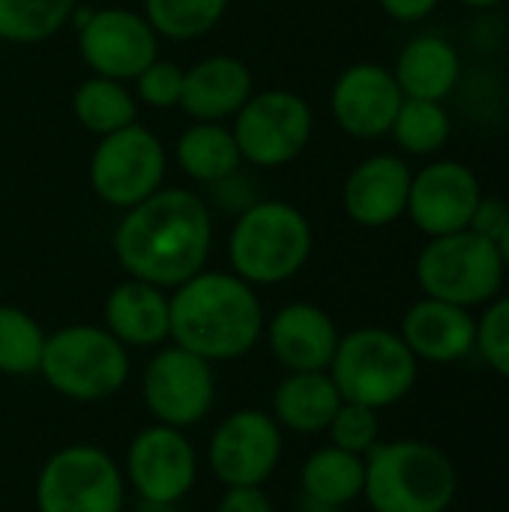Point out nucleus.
Instances as JSON below:
<instances>
[{
	"mask_svg": "<svg viewBox=\"0 0 509 512\" xmlns=\"http://www.w3.org/2000/svg\"><path fill=\"white\" fill-rule=\"evenodd\" d=\"M213 246V216L201 195L162 186L129 207L114 231V255L129 279L177 288L204 270Z\"/></svg>",
	"mask_w": 509,
	"mask_h": 512,
	"instance_id": "nucleus-1",
	"label": "nucleus"
},
{
	"mask_svg": "<svg viewBox=\"0 0 509 512\" xmlns=\"http://www.w3.org/2000/svg\"><path fill=\"white\" fill-rule=\"evenodd\" d=\"M264 306L237 273L201 270L171 294V342L210 360L246 357L264 336Z\"/></svg>",
	"mask_w": 509,
	"mask_h": 512,
	"instance_id": "nucleus-2",
	"label": "nucleus"
},
{
	"mask_svg": "<svg viewBox=\"0 0 509 512\" xmlns=\"http://www.w3.org/2000/svg\"><path fill=\"white\" fill-rule=\"evenodd\" d=\"M456 492V465L435 444L378 441L366 453L363 498L375 512H447Z\"/></svg>",
	"mask_w": 509,
	"mask_h": 512,
	"instance_id": "nucleus-3",
	"label": "nucleus"
},
{
	"mask_svg": "<svg viewBox=\"0 0 509 512\" xmlns=\"http://www.w3.org/2000/svg\"><path fill=\"white\" fill-rule=\"evenodd\" d=\"M312 255V225L288 201H255L228 237L231 273L252 288L294 279Z\"/></svg>",
	"mask_w": 509,
	"mask_h": 512,
	"instance_id": "nucleus-4",
	"label": "nucleus"
},
{
	"mask_svg": "<svg viewBox=\"0 0 509 512\" xmlns=\"http://www.w3.org/2000/svg\"><path fill=\"white\" fill-rule=\"evenodd\" d=\"M417 369L420 360L399 333L387 327H360L339 339L327 372L342 402L381 411L402 402L414 390Z\"/></svg>",
	"mask_w": 509,
	"mask_h": 512,
	"instance_id": "nucleus-5",
	"label": "nucleus"
},
{
	"mask_svg": "<svg viewBox=\"0 0 509 512\" xmlns=\"http://www.w3.org/2000/svg\"><path fill=\"white\" fill-rule=\"evenodd\" d=\"M39 375L69 402H105L129 381V351L105 327L69 324L45 339Z\"/></svg>",
	"mask_w": 509,
	"mask_h": 512,
	"instance_id": "nucleus-6",
	"label": "nucleus"
},
{
	"mask_svg": "<svg viewBox=\"0 0 509 512\" xmlns=\"http://www.w3.org/2000/svg\"><path fill=\"white\" fill-rule=\"evenodd\" d=\"M504 273L498 246L468 228L429 237L417 255V282L423 294L462 309L492 303L501 294Z\"/></svg>",
	"mask_w": 509,
	"mask_h": 512,
	"instance_id": "nucleus-7",
	"label": "nucleus"
},
{
	"mask_svg": "<svg viewBox=\"0 0 509 512\" xmlns=\"http://www.w3.org/2000/svg\"><path fill=\"white\" fill-rule=\"evenodd\" d=\"M123 468L93 444H69L45 459L36 477L39 512H123Z\"/></svg>",
	"mask_w": 509,
	"mask_h": 512,
	"instance_id": "nucleus-8",
	"label": "nucleus"
},
{
	"mask_svg": "<svg viewBox=\"0 0 509 512\" xmlns=\"http://www.w3.org/2000/svg\"><path fill=\"white\" fill-rule=\"evenodd\" d=\"M312 108L300 93L264 90L252 93L234 114V141L243 162L258 168H279L294 162L312 138Z\"/></svg>",
	"mask_w": 509,
	"mask_h": 512,
	"instance_id": "nucleus-9",
	"label": "nucleus"
},
{
	"mask_svg": "<svg viewBox=\"0 0 509 512\" xmlns=\"http://www.w3.org/2000/svg\"><path fill=\"white\" fill-rule=\"evenodd\" d=\"M168 153L162 141L141 123H129L111 135H102L90 156L93 192L120 210H129L162 189Z\"/></svg>",
	"mask_w": 509,
	"mask_h": 512,
	"instance_id": "nucleus-10",
	"label": "nucleus"
},
{
	"mask_svg": "<svg viewBox=\"0 0 509 512\" xmlns=\"http://www.w3.org/2000/svg\"><path fill=\"white\" fill-rule=\"evenodd\" d=\"M141 396L150 417L171 429H192L213 411L216 402V372L213 363L180 348H159L141 381Z\"/></svg>",
	"mask_w": 509,
	"mask_h": 512,
	"instance_id": "nucleus-11",
	"label": "nucleus"
},
{
	"mask_svg": "<svg viewBox=\"0 0 509 512\" xmlns=\"http://www.w3.org/2000/svg\"><path fill=\"white\" fill-rule=\"evenodd\" d=\"M123 480L147 507L174 510L198 480V453L183 429L153 423L132 438Z\"/></svg>",
	"mask_w": 509,
	"mask_h": 512,
	"instance_id": "nucleus-12",
	"label": "nucleus"
},
{
	"mask_svg": "<svg viewBox=\"0 0 509 512\" xmlns=\"http://www.w3.org/2000/svg\"><path fill=\"white\" fill-rule=\"evenodd\" d=\"M282 459V426L261 408H240L219 420L207 444V468L228 486H264Z\"/></svg>",
	"mask_w": 509,
	"mask_h": 512,
	"instance_id": "nucleus-13",
	"label": "nucleus"
},
{
	"mask_svg": "<svg viewBox=\"0 0 509 512\" xmlns=\"http://www.w3.org/2000/svg\"><path fill=\"white\" fill-rule=\"evenodd\" d=\"M78 48L96 75L135 81L159 57V36L144 15L108 6L78 24Z\"/></svg>",
	"mask_w": 509,
	"mask_h": 512,
	"instance_id": "nucleus-14",
	"label": "nucleus"
},
{
	"mask_svg": "<svg viewBox=\"0 0 509 512\" xmlns=\"http://www.w3.org/2000/svg\"><path fill=\"white\" fill-rule=\"evenodd\" d=\"M480 198V180L465 162L438 159L411 177L405 216H411L426 237H444L471 225Z\"/></svg>",
	"mask_w": 509,
	"mask_h": 512,
	"instance_id": "nucleus-15",
	"label": "nucleus"
},
{
	"mask_svg": "<svg viewBox=\"0 0 509 512\" xmlns=\"http://www.w3.org/2000/svg\"><path fill=\"white\" fill-rule=\"evenodd\" d=\"M402 99L393 69L381 63H354L336 78L330 108L351 138H381L393 129Z\"/></svg>",
	"mask_w": 509,
	"mask_h": 512,
	"instance_id": "nucleus-16",
	"label": "nucleus"
},
{
	"mask_svg": "<svg viewBox=\"0 0 509 512\" xmlns=\"http://www.w3.org/2000/svg\"><path fill=\"white\" fill-rule=\"evenodd\" d=\"M411 168L393 153H375L363 159L345 180L342 207L351 222L363 228H387L408 210Z\"/></svg>",
	"mask_w": 509,
	"mask_h": 512,
	"instance_id": "nucleus-17",
	"label": "nucleus"
},
{
	"mask_svg": "<svg viewBox=\"0 0 509 512\" xmlns=\"http://www.w3.org/2000/svg\"><path fill=\"white\" fill-rule=\"evenodd\" d=\"M267 345L288 372H327L339 348L336 321L315 303H288L267 324Z\"/></svg>",
	"mask_w": 509,
	"mask_h": 512,
	"instance_id": "nucleus-18",
	"label": "nucleus"
},
{
	"mask_svg": "<svg viewBox=\"0 0 509 512\" xmlns=\"http://www.w3.org/2000/svg\"><path fill=\"white\" fill-rule=\"evenodd\" d=\"M399 336L417 360L459 363L477 345V318L471 309L423 297L405 312Z\"/></svg>",
	"mask_w": 509,
	"mask_h": 512,
	"instance_id": "nucleus-19",
	"label": "nucleus"
},
{
	"mask_svg": "<svg viewBox=\"0 0 509 512\" xmlns=\"http://www.w3.org/2000/svg\"><path fill=\"white\" fill-rule=\"evenodd\" d=\"M252 96V72L231 54H213L183 69L180 108L207 123L234 117Z\"/></svg>",
	"mask_w": 509,
	"mask_h": 512,
	"instance_id": "nucleus-20",
	"label": "nucleus"
},
{
	"mask_svg": "<svg viewBox=\"0 0 509 512\" xmlns=\"http://www.w3.org/2000/svg\"><path fill=\"white\" fill-rule=\"evenodd\" d=\"M105 330L126 348H156L171 339V297L165 288L126 279L105 300Z\"/></svg>",
	"mask_w": 509,
	"mask_h": 512,
	"instance_id": "nucleus-21",
	"label": "nucleus"
},
{
	"mask_svg": "<svg viewBox=\"0 0 509 512\" xmlns=\"http://www.w3.org/2000/svg\"><path fill=\"white\" fill-rule=\"evenodd\" d=\"M393 75L405 99L444 102L459 84L462 57L444 36L423 33L399 51Z\"/></svg>",
	"mask_w": 509,
	"mask_h": 512,
	"instance_id": "nucleus-22",
	"label": "nucleus"
},
{
	"mask_svg": "<svg viewBox=\"0 0 509 512\" xmlns=\"http://www.w3.org/2000/svg\"><path fill=\"white\" fill-rule=\"evenodd\" d=\"M366 486V456L339 450L333 444L309 453L300 468V492L306 512H336L357 498Z\"/></svg>",
	"mask_w": 509,
	"mask_h": 512,
	"instance_id": "nucleus-23",
	"label": "nucleus"
},
{
	"mask_svg": "<svg viewBox=\"0 0 509 512\" xmlns=\"http://www.w3.org/2000/svg\"><path fill=\"white\" fill-rule=\"evenodd\" d=\"M339 405L342 396L330 372H288L273 390L270 414L282 429L297 435H321Z\"/></svg>",
	"mask_w": 509,
	"mask_h": 512,
	"instance_id": "nucleus-24",
	"label": "nucleus"
},
{
	"mask_svg": "<svg viewBox=\"0 0 509 512\" xmlns=\"http://www.w3.org/2000/svg\"><path fill=\"white\" fill-rule=\"evenodd\" d=\"M174 156H177V165L183 168V174H189L192 180H198L204 186L240 171V165H243L234 132L222 123H207V120H195L177 138Z\"/></svg>",
	"mask_w": 509,
	"mask_h": 512,
	"instance_id": "nucleus-25",
	"label": "nucleus"
},
{
	"mask_svg": "<svg viewBox=\"0 0 509 512\" xmlns=\"http://www.w3.org/2000/svg\"><path fill=\"white\" fill-rule=\"evenodd\" d=\"M72 108H75L78 123L99 138L111 135L129 123H138L135 96L126 90L123 81L102 78V75H93L78 84V90L72 96Z\"/></svg>",
	"mask_w": 509,
	"mask_h": 512,
	"instance_id": "nucleus-26",
	"label": "nucleus"
},
{
	"mask_svg": "<svg viewBox=\"0 0 509 512\" xmlns=\"http://www.w3.org/2000/svg\"><path fill=\"white\" fill-rule=\"evenodd\" d=\"M78 0H0V39L30 45L63 30Z\"/></svg>",
	"mask_w": 509,
	"mask_h": 512,
	"instance_id": "nucleus-27",
	"label": "nucleus"
},
{
	"mask_svg": "<svg viewBox=\"0 0 509 512\" xmlns=\"http://www.w3.org/2000/svg\"><path fill=\"white\" fill-rule=\"evenodd\" d=\"M45 339L48 336L33 315L18 306H0V375H39Z\"/></svg>",
	"mask_w": 509,
	"mask_h": 512,
	"instance_id": "nucleus-28",
	"label": "nucleus"
},
{
	"mask_svg": "<svg viewBox=\"0 0 509 512\" xmlns=\"http://www.w3.org/2000/svg\"><path fill=\"white\" fill-rule=\"evenodd\" d=\"M453 132L444 102L429 99H402L390 135L411 156H435Z\"/></svg>",
	"mask_w": 509,
	"mask_h": 512,
	"instance_id": "nucleus-29",
	"label": "nucleus"
},
{
	"mask_svg": "<svg viewBox=\"0 0 509 512\" xmlns=\"http://www.w3.org/2000/svg\"><path fill=\"white\" fill-rule=\"evenodd\" d=\"M228 9V0H144V18L156 36L177 42L210 33Z\"/></svg>",
	"mask_w": 509,
	"mask_h": 512,
	"instance_id": "nucleus-30",
	"label": "nucleus"
},
{
	"mask_svg": "<svg viewBox=\"0 0 509 512\" xmlns=\"http://www.w3.org/2000/svg\"><path fill=\"white\" fill-rule=\"evenodd\" d=\"M330 444L357 456H366L378 438H381V423H378V411L357 405V402H342L339 411L333 414L330 426H327Z\"/></svg>",
	"mask_w": 509,
	"mask_h": 512,
	"instance_id": "nucleus-31",
	"label": "nucleus"
},
{
	"mask_svg": "<svg viewBox=\"0 0 509 512\" xmlns=\"http://www.w3.org/2000/svg\"><path fill=\"white\" fill-rule=\"evenodd\" d=\"M474 351H480L492 372L509 381V294L486 303V312L477 321Z\"/></svg>",
	"mask_w": 509,
	"mask_h": 512,
	"instance_id": "nucleus-32",
	"label": "nucleus"
},
{
	"mask_svg": "<svg viewBox=\"0 0 509 512\" xmlns=\"http://www.w3.org/2000/svg\"><path fill=\"white\" fill-rule=\"evenodd\" d=\"M138 96L150 108H174L183 96V69L168 60H153L138 78Z\"/></svg>",
	"mask_w": 509,
	"mask_h": 512,
	"instance_id": "nucleus-33",
	"label": "nucleus"
},
{
	"mask_svg": "<svg viewBox=\"0 0 509 512\" xmlns=\"http://www.w3.org/2000/svg\"><path fill=\"white\" fill-rule=\"evenodd\" d=\"M210 198H213V204H219L222 210L237 213V216L258 201L255 198V186L246 177H240V171H234V174L210 183Z\"/></svg>",
	"mask_w": 509,
	"mask_h": 512,
	"instance_id": "nucleus-34",
	"label": "nucleus"
},
{
	"mask_svg": "<svg viewBox=\"0 0 509 512\" xmlns=\"http://www.w3.org/2000/svg\"><path fill=\"white\" fill-rule=\"evenodd\" d=\"M509 228V204L504 198H480V204H477V210H474V216H471V225H468V231H474V234H480V237H486V240H492V243H498L501 237H504V231Z\"/></svg>",
	"mask_w": 509,
	"mask_h": 512,
	"instance_id": "nucleus-35",
	"label": "nucleus"
},
{
	"mask_svg": "<svg viewBox=\"0 0 509 512\" xmlns=\"http://www.w3.org/2000/svg\"><path fill=\"white\" fill-rule=\"evenodd\" d=\"M216 512H276L264 486H228L216 504Z\"/></svg>",
	"mask_w": 509,
	"mask_h": 512,
	"instance_id": "nucleus-36",
	"label": "nucleus"
},
{
	"mask_svg": "<svg viewBox=\"0 0 509 512\" xmlns=\"http://www.w3.org/2000/svg\"><path fill=\"white\" fill-rule=\"evenodd\" d=\"M441 0H378V6L393 18V21H423L438 9Z\"/></svg>",
	"mask_w": 509,
	"mask_h": 512,
	"instance_id": "nucleus-37",
	"label": "nucleus"
},
{
	"mask_svg": "<svg viewBox=\"0 0 509 512\" xmlns=\"http://www.w3.org/2000/svg\"><path fill=\"white\" fill-rule=\"evenodd\" d=\"M459 3L468 6V9H495V6H501L507 0H459Z\"/></svg>",
	"mask_w": 509,
	"mask_h": 512,
	"instance_id": "nucleus-38",
	"label": "nucleus"
},
{
	"mask_svg": "<svg viewBox=\"0 0 509 512\" xmlns=\"http://www.w3.org/2000/svg\"><path fill=\"white\" fill-rule=\"evenodd\" d=\"M495 246H498V255H501V261H504V270H509V228L504 231V237H501Z\"/></svg>",
	"mask_w": 509,
	"mask_h": 512,
	"instance_id": "nucleus-39",
	"label": "nucleus"
},
{
	"mask_svg": "<svg viewBox=\"0 0 509 512\" xmlns=\"http://www.w3.org/2000/svg\"><path fill=\"white\" fill-rule=\"evenodd\" d=\"M507 3H509V0H507Z\"/></svg>",
	"mask_w": 509,
	"mask_h": 512,
	"instance_id": "nucleus-40",
	"label": "nucleus"
}]
</instances>
